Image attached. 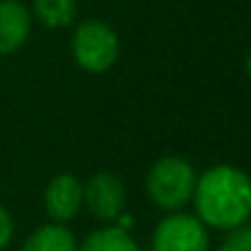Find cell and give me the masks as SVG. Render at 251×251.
<instances>
[{"label":"cell","mask_w":251,"mask_h":251,"mask_svg":"<svg viewBox=\"0 0 251 251\" xmlns=\"http://www.w3.org/2000/svg\"><path fill=\"white\" fill-rule=\"evenodd\" d=\"M195 171L180 156H164L159 159L147 178V193L161 210H180L193 200L195 190Z\"/></svg>","instance_id":"2"},{"label":"cell","mask_w":251,"mask_h":251,"mask_svg":"<svg viewBox=\"0 0 251 251\" xmlns=\"http://www.w3.org/2000/svg\"><path fill=\"white\" fill-rule=\"evenodd\" d=\"M247 74H249V78H251V54H249V59H247Z\"/></svg>","instance_id":"13"},{"label":"cell","mask_w":251,"mask_h":251,"mask_svg":"<svg viewBox=\"0 0 251 251\" xmlns=\"http://www.w3.org/2000/svg\"><path fill=\"white\" fill-rule=\"evenodd\" d=\"M22 251H78L76 237L61 222L39 227L27 242Z\"/></svg>","instance_id":"8"},{"label":"cell","mask_w":251,"mask_h":251,"mask_svg":"<svg viewBox=\"0 0 251 251\" xmlns=\"http://www.w3.org/2000/svg\"><path fill=\"white\" fill-rule=\"evenodd\" d=\"M71 51L76 64L88 74L107 71L120 54V42L115 29L102 20H85L76 27L71 39Z\"/></svg>","instance_id":"3"},{"label":"cell","mask_w":251,"mask_h":251,"mask_svg":"<svg viewBox=\"0 0 251 251\" xmlns=\"http://www.w3.org/2000/svg\"><path fill=\"white\" fill-rule=\"evenodd\" d=\"M32 27V15L20 0H0V56L17 51Z\"/></svg>","instance_id":"7"},{"label":"cell","mask_w":251,"mask_h":251,"mask_svg":"<svg viewBox=\"0 0 251 251\" xmlns=\"http://www.w3.org/2000/svg\"><path fill=\"white\" fill-rule=\"evenodd\" d=\"M220 251H251V225L249 222L229 229V234L222 242Z\"/></svg>","instance_id":"11"},{"label":"cell","mask_w":251,"mask_h":251,"mask_svg":"<svg viewBox=\"0 0 251 251\" xmlns=\"http://www.w3.org/2000/svg\"><path fill=\"white\" fill-rule=\"evenodd\" d=\"M83 205L98 220H117L125 210V185L112 173H95L83 185Z\"/></svg>","instance_id":"5"},{"label":"cell","mask_w":251,"mask_h":251,"mask_svg":"<svg viewBox=\"0 0 251 251\" xmlns=\"http://www.w3.org/2000/svg\"><path fill=\"white\" fill-rule=\"evenodd\" d=\"M207 247L210 237L205 225L198 217L183 212H173L161 220L151 239L154 251H207Z\"/></svg>","instance_id":"4"},{"label":"cell","mask_w":251,"mask_h":251,"mask_svg":"<svg viewBox=\"0 0 251 251\" xmlns=\"http://www.w3.org/2000/svg\"><path fill=\"white\" fill-rule=\"evenodd\" d=\"M78 251H142L139 244L129 237L127 229L120 227H107L88 234Z\"/></svg>","instance_id":"9"},{"label":"cell","mask_w":251,"mask_h":251,"mask_svg":"<svg viewBox=\"0 0 251 251\" xmlns=\"http://www.w3.org/2000/svg\"><path fill=\"white\" fill-rule=\"evenodd\" d=\"M12 232H15V227H12V217H10V212L0 205V249H5V247L10 244Z\"/></svg>","instance_id":"12"},{"label":"cell","mask_w":251,"mask_h":251,"mask_svg":"<svg viewBox=\"0 0 251 251\" xmlns=\"http://www.w3.org/2000/svg\"><path fill=\"white\" fill-rule=\"evenodd\" d=\"M193 200L202 225L234 229L251 217V178L237 166H212L195 180Z\"/></svg>","instance_id":"1"},{"label":"cell","mask_w":251,"mask_h":251,"mask_svg":"<svg viewBox=\"0 0 251 251\" xmlns=\"http://www.w3.org/2000/svg\"><path fill=\"white\" fill-rule=\"evenodd\" d=\"M34 15L42 25L61 29L76 17V0H34Z\"/></svg>","instance_id":"10"},{"label":"cell","mask_w":251,"mask_h":251,"mask_svg":"<svg viewBox=\"0 0 251 251\" xmlns=\"http://www.w3.org/2000/svg\"><path fill=\"white\" fill-rule=\"evenodd\" d=\"M44 207L54 222H69L83 207V185L78 178L61 173L44 190Z\"/></svg>","instance_id":"6"}]
</instances>
